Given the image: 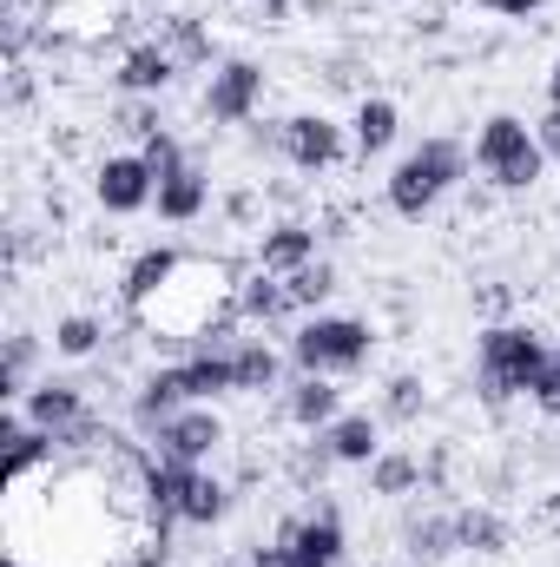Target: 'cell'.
<instances>
[{
	"mask_svg": "<svg viewBox=\"0 0 560 567\" xmlns=\"http://www.w3.org/2000/svg\"><path fill=\"white\" fill-rule=\"evenodd\" d=\"M126 317H133V330L152 337L158 350L191 357V350H205V337H211L218 323L238 317V265H225V258H198V251H178L172 278L158 284L152 297H139Z\"/></svg>",
	"mask_w": 560,
	"mask_h": 567,
	"instance_id": "obj_1",
	"label": "cell"
},
{
	"mask_svg": "<svg viewBox=\"0 0 560 567\" xmlns=\"http://www.w3.org/2000/svg\"><path fill=\"white\" fill-rule=\"evenodd\" d=\"M468 165H475V152L462 140H422L416 152H403V165L390 172V185H383V198H390V212L396 218H409V225H422L462 178H468Z\"/></svg>",
	"mask_w": 560,
	"mask_h": 567,
	"instance_id": "obj_2",
	"label": "cell"
},
{
	"mask_svg": "<svg viewBox=\"0 0 560 567\" xmlns=\"http://www.w3.org/2000/svg\"><path fill=\"white\" fill-rule=\"evenodd\" d=\"M554 350L541 343V330L528 323H488L481 343H475V383L488 403H508V396H535V383L548 377Z\"/></svg>",
	"mask_w": 560,
	"mask_h": 567,
	"instance_id": "obj_3",
	"label": "cell"
},
{
	"mask_svg": "<svg viewBox=\"0 0 560 567\" xmlns=\"http://www.w3.org/2000/svg\"><path fill=\"white\" fill-rule=\"evenodd\" d=\"M376 350V330L363 317H303L290 330V363L297 377H356Z\"/></svg>",
	"mask_w": 560,
	"mask_h": 567,
	"instance_id": "obj_4",
	"label": "cell"
},
{
	"mask_svg": "<svg viewBox=\"0 0 560 567\" xmlns=\"http://www.w3.org/2000/svg\"><path fill=\"white\" fill-rule=\"evenodd\" d=\"M475 165H481V178H488L495 192H528V185L548 172V152H541V140H535L528 120L488 113L481 133H475Z\"/></svg>",
	"mask_w": 560,
	"mask_h": 567,
	"instance_id": "obj_5",
	"label": "cell"
},
{
	"mask_svg": "<svg viewBox=\"0 0 560 567\" xmlns=\"http://www.w3.org/2000/svg\"><path fill=\"white\" fill-rule=\"evenodd\" d=\"M152 495H158L165 522H185V528H211V522L231 515V488L211 468H185V462H165V455H152Z\"/></svg>",
	"mask_w": 560,
	"mask_h": 567,
	"instance_id": "obj_6",
	"label": "cell"
},
{
	"mask_svg": "<svg viewBox=\"0 0 560 567\" xmlns=\"http://www.w3.org/2000/svg\"><path fill=\"white\" fill-rule=\"evenodd\" d=\"M231 442V429L225 416L211 410V403H185L172 423L152 435V455H165V462H185V468H211V455Z\"/></svg>",
	"mask_w": 560,
	"mask_h": 567,
	"instance_id": "obj_7",
	"label": "cell"
},
{
	"mask_svg": "<svg viewBox=\"0 0 560 567\" xmlns=\"http://www.w3.org/2000/svg\"><path fill=\"white\" fill-rule=\"evenodd\" d=\"M120 7L113 0H46L40 7V40L46 47H106L120 33Z\"/></svg>",
	"mask_w": 560,
	"mask_h": 567,
	"instance_id": "obj_8",
	"label": "cell"
},
{
	"mask_svg": "<svg viewBox=\"0 0 560 567\" xmlns=\"http://www.w3.org/2000/svg\"><path fill=\"white\" fill-rule=\"evenodd\" d=\"M278 152L297 165V172H336L350 158V140L330 113H290L278 126Z\"/></svg>",
	"mask_w": 560,
	"mask_h": 567,
	"instance_id": "obj_9",
	"label": "cell"
},
{
	"mask_svg": "<svg viewBox=\"0 0 560 567\" xmlns=\"http://www.w3.org/2000/svg\"><path fill=\"white\" fill-rule=\"evenodd\" d=\"M265 106V66L258 60H218L205 86V120L211 126H245Z\"/></svg>",
	"mask_w": 560,
	"mask_h": 567,
	"instance_id": "obj_10",
	"label": "cell"
},
{
	"mask_svg": "<svg viewBox=\"0 0 560 567\" xmlns=\"http://www.w3.org/2000/svg\"><path fill=\"white\" fill-rule=\"evenodd\" d=\"M152 383H165L178 403H211V396H238V377H231V350H191L165 370H152Z\"/></svg>",
	"mask_w": 560,
	"mask_h": 567,
	"instance_id": "obj_11",
	"label": "cell"
},
{
	"mask_svg": "<svg viewBox=\"0 0 560 567\" xmlns=\"http://www.w3.org/2000/svg\"><path fill=\"white\" fill-rule=\"evenodd\" d=\"M93 198H100V212H113V218H139L145 205L158 198V178H152V165H145L139 152H113V158L93 172Z\"/></svg>",
	"mask_w": 560,
	"mask_h": 567,
	"instance_id": "obj_12",
	"label": "cell"
},
{
	"mask_svg": "<svg viewBox=\"0 0 560 567\" xmlns=\"http://www.w3.org/2000/svg\"><path fill=\"white\" fill-rule=\"evenodd\" d=\"M271 542H283L297 567H336L343 561V515L330 508V502H317V508H303V515H290Z\"/></svg>",
	"mask_w": 560,
	"mask_h": 567,
	"instance_id": "obj_13",
	"label": "cell"
},
{
	"mask_svg": "<svg viewBox=\"0 0 560 567\" xmlns=\"http://www.w3.org/2000/svg\"><path fill=\"white\" fill-rule=\"evenodd\" d=\"M20 410H27V423L46 429V435H60V429H73V423L93 416V410H86V383H73V377H40Z\"/></svg>",
	"mask_w": 560,
	"mask_h": 567,
	"instance_id": "obj_14",
	"label": "cell"
},
{
	"mask_svg": "<svg viewBox=\"0 0 560 567\" xmlns=\"http://www.w3.org/2000/svg\"><path fill=\"white\" fill-rule=\"evenodd\" d=\"M172 80H178V60H172L158 40H139V47H126V53H120V66H113V86H120L126 100H158Z\"/></svg>",
	"mask_w": 560,
	"mask_h": 567,
	"instance_id": "obj_15",
	"label": "cell"
},
{
	"mask_svg": "<svg viewBox=\"0 0 560 567\" xmlns=\"http://www.w3.org/2000/svg\"><path fill=\"white\" fill-rule=\"evenodd\" d=\"M152 205H158V218H165V225H191V218H205V205H211V178H205V165H198V158H185L178 172H165Z\"/></svg>",
	"mask_w": 560,
	"mask_h": 567,
	"instance_id": "obj_16",
	"label": "cell"
},
{
	"mask_svg": "<svg viewBox=\"0 0 560 567\" xmlns=\"http://www.w3.org/2000/svg\"><path fill=\"white\" fill-rule=\"evenodd\" d=\"M323 435V449L343 462V468H370L376 455H383V423L370 416V410H343L330 429H317Z\"/></svg>",
	"mask_w": 560,
	"mask_h": 567,
	"instance_id": "obj_17",
	"label": "cell"
},
{
	"mask_svg": "<svg viewBox=\"0 0 560 567\" xmlns=\"http://www.w3.org/2000/svg\"><path fill=\"white\" fill-rule=\"evenodd\" d=\"M303 265H317V231H310V225L283 218V225H271V231L258 238V271L290 278V271H303Z\"/></svg>",
	"mask_w": 560,
	"mask_h": 567,
	"instance_id": "obj_18",
	"label": "cell"
},
{
	"mask_svg": "<svg viewBox=\"0 0 560 567\" xmlns=\"http://www.w3.org/2000/svg\"><path fill=\"white\" fill-rule=\"evenodd\" d=\"M283 416L297 429H330L336 416H343V390H336V377H297L290 383V396H283Z\"/></svg>",
	"mask_w": 560,
	"mask_h": 567,
	"instance_id": "obj_19",
	"label": "cell"
},
{
	"mask_svg": "<svg viewBox=\"0 0 560 567\" xmlns=\"http://www.w3.org/2000/svg\"><path fill=\"white\" fill-rule=\"evenodd\" d=\"M158 47L178 60V73H185V66H211V60H218V40L205 33V20H198V13H165V20H158Z\"/></svg>",
	"mask_w": 560,
	"mask_h": 567,
	"instance_id": "obj_20",
	"label": "cell"
},
{
	"mask_svg": "<svg viewBox=\"0 0 560 567\" xmlns=\"http://www.w3.org/2000/svg\"><path fill=\"white\" fill-rule=\"evenodd\" d=\"M231 377H238V396H265V390L283 383V357L265 337H245V343L231 350Z\"/></svg>",
	"mask_w": 560,
	"mask_h": 567,
	"instance_id": "obj_21",
	"label": "cell"
},
{
	"mask_svg": "<svg viewBox=\"0 0 560 567\" xmlns=\"http://www.w3.org/2000/svg\"><path fill=\"white\" fill-rule=\"evenodd\" d=\"M403 555L416 567H442L448 555H462V542H455V515H416L409 528H403Z\"/></svg>",
	"mask_w": 560,
	"mask_h": 567,
	"instance_id": "obj_22",
	"label": "cell"
},
{
	"mask_svg": "<svg viewBox=\"0 0 560 567\" xmlns=\"http://www.w3.org/2000/svg\"><path fill=\"white\" fill-rule=\"evenodd\" d=\"M283 310H297V303H290V284H283V278H271V271H251V278H238V317H245L251 330L278 323Z\"/></svg>",
	"mask_w": 560,
	"mask_h": 567,
	"instance_id": "obj_23",
	"label": "cell"
},
{
	"mask_svg": "<svg viewBox=\"0 0 560 567\" xmlns=\"http://www.w3.org/2000/svg\"><path fill=\"white\" fill-rule=\"evenodd\" d=\"M403 133V113H396V100H363L356 106V120H350V145H356V158H376V152H390Z\"/></svg>",
	"mask_w": 560,
	"mask_h": 567,
	"instance_id": "obj_24",
	"label": "cell"
},
{
	"mask_svg": "<svg viewBox=\"0 0 560 567\" xmlns=\"http://www.w3.org/2000/svg\"><path fill=\"white\" fill-rule=\"evenodd\" d=\"M416 488H422V455L383 449V455L370 462V495H376V502H403V495H416Z\"/></svg>",
	"mask_w": 560,
	"mask_h": 567,
	"instance_id": "obj_25",
	"label": "cell"
},
{
	"mask_svg": "<svg viewBox=\"0 0 560 567\" xmlns=\"http://www.w3.org/2000/svg\"><path fill=\"white\" fill-rule=\"evenodd\" d=\"M455 542H462V555H501L508 548V522L495 508H455Z\"/></svg>",
	"mask_w": 560,
	"mask_h": 567,
	"instance_id": "obj_26",
	"label": "cell"
},
{
	"mask_svg": "<svg viewBox=\"0 0 560 567\" xmlns=\"http://www.w3.org/2000/svg\"><path fill=\"white\" fill-rule=\"evenodd\" d=\"M33 357H40V343L27 337V330H13L7 337V363H0V403H27V377H33Z\"/></svg>",
	"mask_w": 560,
	"mask_h": 567,
	"instance_id": "obj_27",
	"label": "cell"
},
{
	"mask_svg": "<svg viewBox=\"0 0 560 567\" xmlns=\"http://www.w3.org/2000/svg\"><path fill=\"white\" fill-rule=\"evenodd\" d=\"M100 343H106V323H100V317H86V310H73V317H60V323H53V350H60V357H73V363H80V357H93Z\"/></svg>",
	"mask_w": 560,
	"mask_h": 567,
	"instance_id": "obj_28",
	"label": "cell"
},
{
	"mask_svg": "<svg viewBox=\"0 0 560 567\" xmlns=\"http://www.w3.org/2000/svg\"><path fill=\"white\" fill-rule=\"evenodd\" d=\"M172 265H178V251H139V258H133V271H126V284H120V303L133 310L139 297H152L158 284L172 278Z\"/></svg>",
	"mask_w": 560,
	"mask_h": 567,
	"instance_id": "obj_29",
	"label": "cell"
},
{
	"mask_svg": "<svg viewBox=\"0 0 560 567\" xmlns=\"http://www.w3.org/2000/svg\"><path fill=\"white\" fill-rule=\"evenodd\" d=\"M283 284H290V303H297V310H317V303H323V297L336 290V265H330V258H317V265L290 271Z\"/></svg>",
	"mask_w": 560,
	"mask_h": 567,
	"instance_id": "obj_30",
	"label": "cell"
},
{
	"mask_svg": "<svg viewBox=\"0 0 560 567\" xmlns=\"http://www.w3.org/2000/svg\"><path fill=\"white\" fill-rule=\"evenodd\" d=\"M422 403H428V396H422V377H390V383H383V416H390V423H416Z\"/></svg>",
	"mask_w": 560,
	"mask_h": 567,
	"instance_id": "obj_31",
	"label": "cell"
},
{
	"mask_svg": "<svg viewBox=\"0 0 560 567\" xmlns=\"http://www.w3.org/2000/svg\"><path fill=\"white\" fill-rule=\"evenodd\" d=\"M139 158L152 165V178H165V172H178V165H185V145L172 140V133H152V140L139 145Z\"/></svg>",
	"mask_w": 560,
	"mask_h": 567,
	"instance_id": "obj_32",
	"label": "cell"
},
{
	"mask_svg": "<svg viewBox=\"0 0 560 567\" xmlns=\"http://www.w3.org/2000/svg\"><path fill=\"white\" fill-rule=\"evenodd\" d=\"M120 133H133V140L165 133V126H158V106H152V100H126V106H120Z\"/></svg>",
	"mask_w": 560,
	"mask_h": 567,
	"instance_id": "obj_33",
	"label": "cell"
},
{
	"mask_svg": "<svg viewBox=\"0 0 560 567\" xmlns=\"http://www.w3.org/2000/svg\"><path fill=\"white\" fill-rule=\"evenodd\" d=\"M481 13H495V20H535L548 0H475Z\"/></svg>",
	"mask_w": 560,
	"mask_h": 567,
	"instance_id": "obj_34",
	"label": "cell"
},
{
	"mask_svg": "<svg viewBox=\"0 0 560 567\" xmlns=\"http://www.w3.org/2000/svg\"><path fill=\"white\" fill-rule=\"evenodd\" d=\"M535 140H541V152H548V158H560V106H548V113L535 120Z\"/></svg>",
	"mask_w": 560,
	"mask_h": 567,
	"instance_id": "obj_35",
	"label": "cell"
},
{
	"mask_svg": "<svg viewBox=\"0 0 560 567\" xmlns=\"http://www.w3.org/2000/svg\"><path fill=\"white\" fill-rule=\"evenodd\" d=\"M528 403H541L548 416H560V370H554V363H548V377L535 383V396H528Z\"/></svg>",
	"mask_w": 560,
	"mask_h": 567,
	"instance_id": "obj_36",
	"label": "cell"
},
{
	"mask_svg": "<svg viewBox=\"0 0 560 567\" xmlns=\"http://www.w3.org/2000/svg\"><path fill=\"white\" fill-rule=\"evenodd\" d=\"M251 567H297V555H290L283 542H271V548H258V555H251Z\"/></svg>",
	"mask_w": 560,
	"mask_h": 567,
	"instance_id": "obj_37",
	"label": "cell"
},
{
	"mask_svg": "<svg viewBox=\"0 0 560 567\" xmlns=\"http://www.w3.org/2000/svg\"><path fill=\"white\" fill-rule=\"evenodd\" d=\"M548 106H560V60H554V73H548Z\"/></svg>",
	"mask_w": 560,
	"mask_h": 567,
	"instance_id": "obj_38",
	"label": "cell"
},
{
	"mask_svg": "<svg viewBox=\"0 0 560 567\" xmlns=\"http://www.w3.org/2000/svg\"><path fill=\"white\" fill-rule=\"evenodd\" d=\"M13 7H46V0H13Z\"/></svg>",
	"mask_w": 560,
	"mask_h": 567,
	"instance_id": "obj_39",
	"label": "cell"
},
{
	"mask_svg": "<svg viewBox=\"0 0 560 567\" xmlns=\"http://www.w3.org/2000/svg\"><path fill=\"white\" fill-rule=\"evenodd\" d=\"M554 370H560V350H554Z\"/></svg>",
	"mask_w": 560,
	"mask_h": 567,
	"instance_id": "obj_40",
	"label": "cell"
}]
</instances>
